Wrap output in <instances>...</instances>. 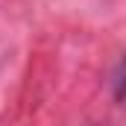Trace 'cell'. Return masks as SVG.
Here are the masks:
<instances>
[{
  "mask_svg": "<svg viewBox=\"0 0 126 126\" xmlns=\"http://www.w3.org/2000/svg\"><path fill=\"white\" fill-rule=\"evenodd\" d=\"M114 91H117V100L126 106V59L120 62L117 73H114Z\"/></svg>",
  "mask_w": 126,
  "mask_h": 126,
  "instance_id": "6da1fadb",
  "label": "cell"
}]
</instances>
